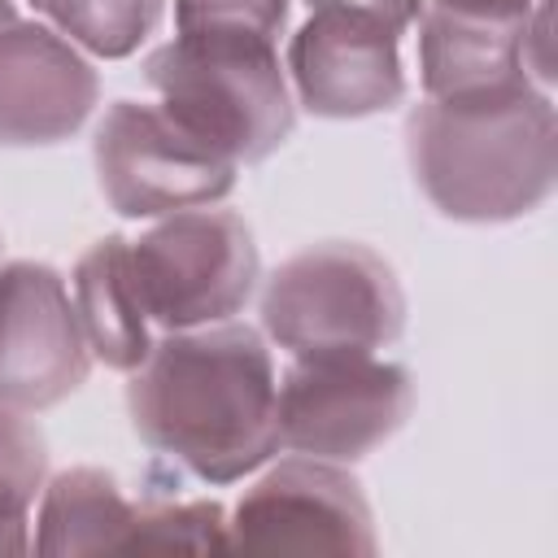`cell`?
Wrapping results in <instances>:
<instances>
[{
    "mask_svg": "<svg viewBox=\"0 0 558 558\" xmlns=\"http://www.w3.org/2000/svg\"><path fill=\"white\" fill-rule=\"evenodd\" d=\"M17 22V0H0V31Z\"/></svg>",
    "mask_w": 558,
    "mask_h": 558,
    "instance_id": "7402d4cb",
    "label": "cell"
},
{
    "mask_svg": "<svg viewBox=\"0 0 558 558\" xmlns=\"http://www.w3.org/2000/svg\"><path fill=\"white\" fill-rule=\"evenodd\" d=\"M418 26V83L427 100L484 96L532 83L523 70V22H480L423 9Z\"/></svg>",
    "mask_w": 558,
    "mask_h": 558,
    "instance_id": "7c38bea8",
    "label": "cell"
},
{
    "mask_svg": "<svg viewBox=\"0 0 558 558\" xmlns=\"http://www.w3.org/2000/svg\"><path fill=\"white\" fill-rule=\"evenodd\" d=\"M92 161L100 192L122 218H166L231 196L240 166L201 144L161 105L113 100L96 122Z\"/></svg>",
    "mask_w": 558,
    "mask_h": 558,
    "instance_id": "52a82bcc",
    "label": "cell"
},
{
    "mask_svg": "<svg viewBox=\"0 0 558 558\" xmlns=\"http://www.w3.org/2000/svg\"><path fill=\"white\" fill-rule=\"evenodd\" d=\"M288 0H174V31H253L279 39Z\"/></svg>",
    "mask_w": 558,
    "mask_h": 558,
    "instance_id": "ac0fdd59",
    "label": "cell"
},
{
    "mask_svg": "<svg viewBox=\"0 0 558 558\" xmlns=\"http://www.w3.org/2000/svg\"><path fill=\"white\" fill-rule=\"evenodd\" d=\"M227 549L266 554H375V514L340 462L288 453L266 466L227 519Z\"/></svg>",
    "mask_w": 558,
    "mask_h": 558,
    "instance_id": "ba28073f",
    "label": "cell"
},
{
    "mask_svg": "<svg viewBox=\"0 0 558 558\" xmlns=\"http://www.w3.org/2000/svg\"><path fill=\"white\" fill-rule=\"evenodd\" d=\"M140 501L122 493L118 475L100 466H70L44 480L39 514L31 527L35 554H100L126 549Z\"/></svg>",
    "mask_w": 558,
    "mask_h": 558,
    "instance_id": "5bb4252c",
    "label": "cell"
},
{
    "mask_svg": "<svg viewBox=\"0 0 558 558\" xmlns=\"http://www.w3.org/2000/svg\"><path fill=\"white\" fill-rule=\"evenodd\" d=\"M135 436L201 484H235L279 453V375L248 323H209L153 336L131 371Z\"/></svg>",
    "mask_w": 558,
    "mask_h": 558,
    "instance_id": "6da1fadb",
    "label": "cell"
},
{
    "mask_svg": "<svg viewBox=\"0 0 558 558\" xmlns=\"http://www.w3.org/2000/svg\"><path fill=\"white\" fill-rule=\"evenodd\" d=\"M157 105L231 166L279 153L296 126V100L275 39L253 31H174L144 57Z\"/></svg>",
    "mask_w": 558,
    "mask_h": 558,
    "instance_id": "3957f363",
    "label": "cell"
},
{
    "mask_svg": "<svg viewBox=\"0 0 558 558\" xmlns=\"http://www.w3.org/2000/svg\"><path fill=\"white\" fill-rule=\"evenodd\" d=\"M92 362L65 279L44 262L0 266V401L52 410L87 384Z\"/></svg>",
    "mask_w": 558,
    "mask_h": 558,
    "instance_id": "9c48e42d",
    "label": "cell"
},
{
    "mask_svg": "<svg viewBox=\"0 0 558 558\" xmlns=\"http://www.w3.org/2000/svg\"><path fill=\"white\" fill-rule=\"evenodd\" d=\"M283 74L292 100L314 118H375L405 100L401 35L353 13H310L288 39Z\"/></svg>",
    "mask_w": 558,
    "mask_h": 558,
    "instance_id": "30bf717a",
    "label": "cell"
},
{
    "mask_svg": "<svg viewBox=\"0 0 558 558\" xmlns=\"http://www.w3.org/2000/svg\"><path fill=\"white\" fill-rule=\"evenodd\" d=\"M126 549H227V510L218 501H179L153 488L140 497Z\"/></svg>",
    "mask_w": 558,
    "mask_h": 558,
    "instance_id": "e0dca14e",
    "label": "cell"
},
{
    "mask_svg": "<svg viewBox=\"0 0 558 558\" xmlns=\"http://www.w3.org/2000/svg\"><path fill=\"white\" fill-rule=\"evenodd\" d=\"M131 270L144 314L161 331L227 323L262 283L248 222L218 205L153 218V227L131 240Z\"/></svg>",
    "mask_w": 558,
    "mask_h": 558,
    "instance_id": "5b68a950",
    "label": "cell"
},
{
    "mask_svg": "<svg viewBox=\"0 0 558 558\" xmlns=\"http://www.w3.org/2000/svg\"><path fill=\"white\" fill-rule=\"evenodd\" d=\"M31 4H35V9H39V13H48V9H52V4H57V0H31Z\"/></svg>",
    "mask_w": 558,
    "mask_h": 558,
    "instance_id": "603a6c76",
    "label": "cell"
},
{
    "mask_svg": "<svg viewBox=\"0 0 558 558\" xmlns=\"http://www.w3.org/2000/svg\"><path fill=\"white\" fill-rule=\"evenodd\" d=\"M166 0H57L44 17L83 52L122 61L157 31Z\"/></svg>",
    "mask_w": 558,
    "mask_h": 558,
    "instance_id": "2e32d148",
    "label": "cell"
},
{
    "mask_svg": "<svg viewBox=\"0 0 558 558\" xmlns=\"http://www.w3.org/2000/svg\"><path fill=\"white\" fill-rule=\"evenodd\" d=\"M410 410V371L379 353L292 357L279 375V449L349 466L392 440Z\"/></svg>",
    "mask_w": 558,
    "mask_h": 558,
    "instance_id": "8992f818",
    "label": "cell"
},
{
    "mask_svg": "<svg viewBox=\"0 0 558 558\" xmlns=\"http://www.w3.org/2000/svg\"><path fill=\"white\" fill-rule=\"evenodd\" d=\"M70 296L87 336V349L109 371H135L153 349V323L144 314L135 270H131V240L105 235L96 240L70 275Z\"/></svg>",
    "mask_w": 558,
    "mask_h": 558,
    "instance_id": "4fadbf2b",
    "label": "cell"
},
{
    "mask_svg": "<svg viewBox=\"0 0 558 558\" xmlns=\"http://www.w3.org/2000/svg\"><path fill=\"white\" fill-rule=\"evenodd\" d=\"M262 336L288 357L379 353L405 331L397 270L366 244L327 240L292 253L262 279Z\"/></svg>",
    "mask_w": 558,
    "mask_h": 558,
    "instance_id": "277c9868",
    "label": "cell"
},
{
    "mask_svg": "<svg viewBox=\"0 0 558 558\" xmlns=\"http://www.w3.org/2000/svg\"><path fill=\"white\" fill-rule=\"evenodd\" d=\"M405 157L440 218L514 222L541 209L558 179L554 92L514 83L484 96H423L405 118Z\"/></svg>",
    "mask_w": 558,
    "mask_h": 558,
    "instance_id": "7a4b0ae2",
    "label": "cell"
},
{
    "mask_svg": "<svg viewBox=\"0 0 558 558\" xmlns=\"http://www.w3.org/2000/svg\"><path fill=\"white\" fill-rule=\"evenodd\" d=\"M48 480V440L31 414L0 401V554L31 549V506Z\"/></svg>",
    "mask_w": 558,
    "mask_h": 558,
    "instance_id": "9a60e30c",
    "label": "cell"
},
{
    "mask_svg": "<svg viewBox=\"0 0 558 558\" xmlns=\"http://www.w3.org/2000/svg\"><path fill=\"white\" fill-rule=\"evenodd\" d=\"M100 78L83 48L52 22L0 31V148H48L70 140L96 109Z\"/></svg>",
    "mask_w": 558,
    "mask_h": 558,
    "instance_id": "8fae6325",
    "label": "cell"
},
{
    "mask_svg": "<svg viewBox=\"0 0 558 558\" xmlns=\"http://www.w3.org/2000/svg\"><path fill=\"white\" fill-rule=\"evenodd\" d=\"M536 0H427V9L458 13V17H480V22H523Z\"/></svg>",
    "mask_w": 558,
    "mask_h": 558,
    "instance_id": "44dd1931",
    "label": "cell"
},
{
    "mask_svg": "<svg viewBox=\"0 0 558 558\" xmlns=\"http://www.w3.org/2000/svg\"><path fill=\"white\" fill-rule=\"evenodd\" d=\"M310 4V13H353V17H371V22H379V26H388V31H397V35H405L418 17H423V9H427V0H305Z\"/></svg>",
    "mask_w": 558,
    "mask_h": 558,
    "instance_id": "d6986e66",
    "label": "cell"
},
{
    "mask_svg": "<svg viewBox=\"0 0 558 558\" xmlns=\"http://www.w3.org/2000/svg\"><path fill=\"white\" fill-rule=\"evenodd\" d=\"M523 70L536 87H554V57H549V0H536L523 17Z\"/></svg>",
    "mask_w": 558,
    "mask_h": 558,
    "instance_id": "ffe728a7",
    "label": "cell"
}]
</instances>
